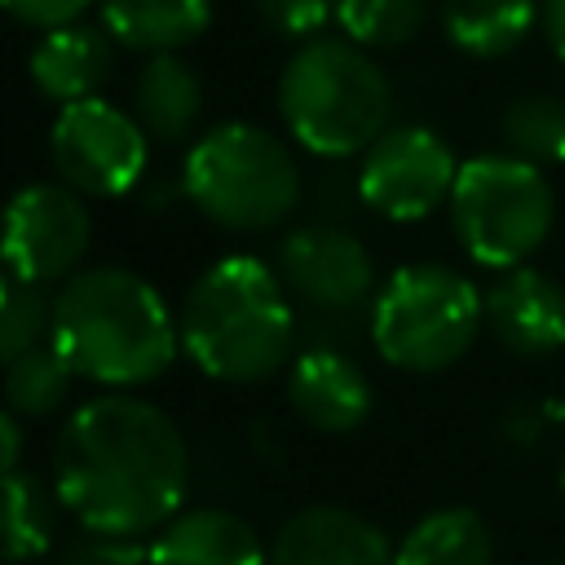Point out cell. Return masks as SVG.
Returning a JSON list of instances; mask_svg holds the SVG:
<instances>
[{
  "mask_svg": "<svg viewBox=\"0 0 565 565\" xmlns=\"http://www.w3.org/2000/svg\"><path fill=\"white\" fill-rule=\"evenodd\" d=\"M53 300L40 282H22V278H4L0 287V358H18L35 344L53 340Z\"/></svg>",
  "mask_w": 565,
  "mask_h": 565,
  "instance_id": "obj_25",
  "label": "cell"
},
{
  "mask_svg": "<svg viewBox=\"0 0 565 565\" xmlns=\"http://www.w3.org/2000/svg\"><path fill=\"white\" fill-rule=\"evenodd\" d=\"M543 13V0H441V31L468 57H508Z\"/></svg>",
  "mask_w": 565,
  "mask_h": 565,
  "instance_id": "obj_19",
  "label": "cell"
},
{
  "mask_svg": "<svg viewBox=\"0 0 565 565\" xmlns=\"http://www.w3.org/2000/svg\"><path fill=\"white\" fill-rule=\"evenodd\" d=\"M53 344L75 380L137 388L172 366L181 331L150 278L124 265H93L57 287Z\"/></svg>",
  "mask_w": 565,
  "mask_h": 565,
  "instance_id": "obj_2",
  "label": "cell"
},
{
  "mask_svg": "<svg viewBox=\"0 0 565 565\" xmlns=\"http://www.w3.org/2000/svg\"><path fill=\"white\" fill-rule=\"evenodd\" d=\"M132 115L150 141L177 146L203 115V79L181 53H150L132 79Z\"/></svg>",
  "mask_w": 565,
  "mask_h": 565,
  "instance_id": "obj_17",
  "label": "cell"
},
{
  "mask_svg": "<svg viewBox=\"0 0 565 565\" xmlns=\"http://www.w3.org/2000/svg\"><path fill=\"white\" fill-rule=\"evenodd\" d=\"M53 543V499L35 472H4V556L26 565Z\"/></svg>",
  "mask_w": 565,
  "mask_h": 565,
  "instance_id": "obj_24",
  "label": "cell"
},
{
  "mask_svg": "<svg viewBox=\"0 0 565 565\" xmlns=\"http://www.w3.org/2000/svg\"><path fill=\"white\" fill-rule=\"evenodd\" d=\"M181 353L221 384H260L291 362L296 313L282 278L256 256L212 260L181 296Z\"/></svg>",
  "mask_w": 565,
  "mask_h": 565,
  "instance_id": "obj_3",
  "label": "cell"
},
{
  "mask_svg": "<svg viewBox=\"0 0 565 565\" xmlns=\"http://www.w3.org/2000/svg\"><path fill=\"white\" fill-rule=\"evenodd\" d=\"M499 137L508 154L543 168V163H565V97L556 93H525L516 97L503 119Z\"/></svg>",
  "mask_w": 565,
  "mask_h": 565,
  "instance_id": "obj_21",
  "label": "cell"
},
{
  "mask_svg": "<svg viewBox=\"0 0 565 565\" xmlns=\"http://www.w3.org/2000/svg\"><path fill=\"white\" fill-rule=\"evenodd\" d=\"M340 0H252L256 18L274 31V35H291V40H318L322 26L335 18Z\"/></svg>",
  "mask_w": 565,
  "mask_h": 565,
  "instance_id": "obj_26",
  "label": "cell"
},
{
  "mask_svg": "<svg viewBox=\"0 0 565 565\" xmlns=\"http://www.w3.org/2000/svg\"><path fill=\"white\" fill-rule=\"evenodd\" d=\"M486 327L516 358H547L565 349V287L534 269H503L486 287Z\"/></svg>",
  "mask_w": 565,
  "mask_h": 565,
  "instance_id": "obj_12",
  "label": "cell"
},
{
  "mask_svg": "<svg viewBox=\"0 0 565 565\" xmlns=\"http://www.w3.org/2000/svg\"><path fill=\"white\" fill-rule=\"evenodd\" d=\"M486 327V291L472 287L450 265L419 260L388 274L371 300V344L375 353L415 375L455 366Z\"/></svg>",
  "mask_w": 565,
  "mask_h": 565,
  "instance_id": "obj_6",
  "label": "cell"
},
{
  "mask_svg": "<svg viewBox=\"0 0 565 565\" xmlns=\"http://www.w3.org/2000/svg\"><path fill=\"white\" fill-rule=\"evenodd\" d=\"M49 154L71 190L93 199H119L146 177L150 137L137 115L110 106L106 97H84L57 110Z\"/></svg>",
  "mask_w": 565,
  "mask_h": 565,
  "instance_id": "obj_8",
  "label": "cell"
},
{
  "mask_svg": "<svg viewBox=\"0 0 565 565\" xmlns=\"http://www.w3.org/2000/svg\"><path fill=\"white\" fill-rule=\"evenodd\" d=\"M556 194L543 168L516 154H472L450 194V225L463 252L486 269L525 265L552 234Z\"/></svg>",
  "mask_w": 565,
  "mask_h": 565,
  "instance_id": "obj_7",
  "label": "cell"
},
{
  "mask_svg": "<svg viewBox=\"0 0 565 565\" xmlns=\"http://www.w3.org/2000/svg\"><path fill=\"white\" fill-rule=\"evenodd\" d=\"M278 278L313 313L344 318L375 300V265L358 234L340 225H300L278 243Z\"/></svg>",
  "mask_w": 565,
  "mask_h": 565,
  "instance_id": "obj_11",
  "label": "cell"
},
{
  "mask_svg": "<svg viewBox=\"0 0 565 565\" xmlns=\"http://www.w3.org/2000/svg\"><path fill=\"white\" fill-rule=\"evenodd\" d=\"M71 380L75 371L66 366V358L57 353V344H35L18 358L4 362V397H9V411L13 415H26V419H40L49 411H57L71 393Z\"/></svg>",
  "mask_w": 565,
  "mask_h": 565,
  "instance_id": "obj_23",
  "label": "cell"
},
{
  "mask_svg": "<svg viewBox=\"0 0 565 565\" xmlns=\"http://www.w3.org/2000/svg\"><path fill=\"white\" fill-rule=\"evenodd\" d=\"M4 13L22 26H35V31H57V26H71L88 13L93 0H0Z\"/></svg>",
  "mask_w": 565,
  "mask_h": 565,
  "instance_id": "obj_28",
  "label": "cell"
},
{
  "mask_svg": "<svg viewBox=\"0 0 565 565\" xmlns=\"http://www.w3.org/2000/svg\"><path fill=\"white\" fill-rule=\"evenodd\" d=\"M556 565H561V561H556Z\"/></svg>",
  "mask_w": 565,
  "mask_h": 565,
  "instance_id": "obj_32",
  "label": "cell"
},
{
  "mask_svg": "<svg viewBox=\"0 0 565 565\" xmlns=\"http://www.w3.org/2000/svg\"><path fill=\"white\" fill-rule=\"evenodd\" d=\"M393 565H494V539L472 508H437L406 530Z\"/></svg>",
  "mask_w": 565,
  "mask_h": 565,
  "instance_id": "obj_20",
  "label": "cell"
},
{
  "mask_svg": "<svg viewBox=\"0 0 565 565\" xmlns=\"http://www.w3.org/2000/svg\"><path fill=\"white\" fill-rule=\"evenodd\" d=\"M287 132L318 159L366 154L393 115V88L380 62L353 40H305L278 75Z\"/></svg>",
  "mask_w": 565,
  "mask_h": 565,
  "instance_id": "obj_4",
  "label": "cell"
},
{
  "mask_svg": "<svg viewBox=\"0 0 565 565\" xmlns=\"http://www.w3.org/2000/svg\"><path fill=\"white\" fill-rule=\"evenodd\" d=\"M62 565H150V543L141 539H106L88 534V543L71 547Z\"/></svg>",
  "mask_w": 565,
  "mask_h": 565,
  "instance_id": "obj_27",
  "label": "cell"
},
{
  "mask_svg": "<svg viewBox=\"0 0 565 565\" xmlns=\"http://www.w3.org/2000/svg\"><path fill=\"white\" fill-rule=\"evenodd\" d=\"M102 26L137 53H177L212 26V0H97Z\"/></svg>",
  "mask_w": 565,
  "mask_h": 565,
  "instance_id": "obj_18",
  "label": "cell"
},
{
  "mask_svg": "<svg viewBox=\"0 0 565 565\" xmlns=\"http://www.w3.org/2000/svg\"><path fill=\"white\" fill-rule=\"evenodd\" d=\"M539 26L552 44V53L565 62V0H543V13H539Z\"/></svg>",
  "mask_w": 565,
  "mask_h": 565,
  "instance_id": "obj_29",
  "label": "cell"
},
{
  "mask_svg": "<svg viewBox=\"0 0 565 565\" xmlns=\"http://www.w3.org/2000/svg\"><path fill=\"white\" fill-rule=\"evenodd\" d=\"M115 44L119 40L93 22H71V26L44 31V40L31 49V62H26L31 84L57 106L97 97V88L115 71Z\"/></svg>",
  "mask_w": 565,
  "mask_h": 565,
  "instance_id": "obj_16",
  "label": "cell"
},
{
  "mask_svg": "<svg viewBox=\"0 0 565 565\" xmlns=\"http://www.w3.org/2000/svg\"><path fill=\"white\" fill-rule=\"evenodd\" d=\"M397 547H388L384 530L353 508L313 503L291 512L274 543L269 565H393Z\"/></svg>",
  "mask_w": 565,
  "mask_h": 565,
  "instance_id": "obj_14",
  "label": "cell"
},
{
  "mask_svg": "<svg viewBox=\"0 0 565 565\" xmlns=\"http://www.w3.org/2000/svg\"><path fill=\"white\" fill-rule=\"evenodd\" d=\"M93 243L84 194L66 181H31L13 194L4 216V265L22 282H62L79 274Z\"/></svg>",
  "mask_w": 565,
  "mask_h": 565,
  "instance_id": "obj_10",
  "label": "cell"
},
{
  "mask_svg": "<svg viewBox=\"0 0 565 565\" xmlns=\"http://www.w3.org/2000/svg\"><path fill=\"white\" fill-rule=\"evenodd\" d=\"M150 565H269V547L238 512L190 508L154 530Z\"/></svg>",
  "mask_w": 565,
  "mask_h": 565,
  "instance_id": "obj_15",
  "label": "cell"
},
{
  "mask_svg": "<svg viewBox=\"0 0 565 565\" xmlns=\"http://www.w3.org/2000/svg\"><path fill=\"white\" fill-rule=\"evenodd\" d=\"M185 486V437L172 415L146 397H88L53 441V490L84 534H154L181 512Z\"/></svg>",
  "mask_w": 565,
  "mask_h": 565,
  "instance_id": "obj_1",
  "label": "cell"
},
{
  "mask_svg": "<svg viewBox=\"0 0 565 565\" xmlns=\"http://www.w3.org/2000/svg\"><path fill=\"white\" fill-rule=\"evenodd\" d=\"M0 441H4V455H0L4 472H18V468H22V424H18L13 411L0 415Z\"/></svg>",
  "mask_w": 565,
  "mask_h": 565,
  "instance_id": "obj_30",
  "label": "cell"
},
{
  "mask_svg": "<svg viewBox=\"0 0 565 565\" xmlns=\"http://www.w3.org/2000/svg\"><path fill=\"white\" fill-rule=\"evenodd\" d=\"M287 402L309 428L331 433V437L358 433L375 411V393H371L366 371L331 344H309L291 358Z\"/></svg>",
  "mask_w": 565,
  "mask_h": 565,
  "instance_id": "obj_13",
  "label": "cell"
},
{
  "mask_svg": "<svg viewBox=\"0 0 565 565\" xmlns=\"http://www.w3.org/2000/svg\"><path fill=\"white\" fill-rule=\"evenodd\" d=\"M459 168L463 163L433 128L397 124L362 154L353 190L384 221H424L450 203Z\"/></svg>",
  "mask_w": 565,
  "mask_h": 565,
  "instance_id": "obj_9",
  "label": "cell"
},
{
  "mask_svg": "<svg viewBox=\"0 0 565 565\" xmlns=\"http://www.w3.org/2000/svg\"><path fill=\"white\" fill-rule=\"evenodd\" d=\"M181 194L221 230L256 234L274 230L300 203V168L296 154L260 124H216L207 128L185 163H181Z\"/></svg>",
  "mask_w": 565,
  "mask_h": 565,
  "instance_id": "obj_5",
  "label": "cell"
},
{
  "mask_svg": "<svg viewBox=\"0 0 565 565\" xmlns=\"http://www.w3.org/2000/svg\"><path fill=\"white\" fill-rule=\"evenodd\" d=\"M561 490H565V459H561Z\"/></svg>",
  "mask_w": 565,
  "mask_h": 565,
  "instance_id": "obj_31",
  "label": "cell"
},
{
  "mask_svg": "<svg viewBox=\"0 0 565 565\" xmlns=\"http://www.w3.org/2000/svg\"><path fill=\"white\" fill-rule=\"evenodd\" d=\"M433 0H340L335 22L344 40H353L366 53L402 49L428 26Z\"/></svg>",
  "mask_w": 565,
  "mask_h": 565,
  "instance_id": "obj_22",
  "label": "cell"
}]
</instances>
